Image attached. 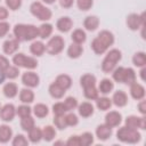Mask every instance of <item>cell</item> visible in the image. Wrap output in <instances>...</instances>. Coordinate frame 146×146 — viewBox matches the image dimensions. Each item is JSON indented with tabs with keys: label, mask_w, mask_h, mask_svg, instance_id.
Instances as JSON below:
<instances>
[{
	"label": "cell",
	"mask_w": 146,
	"mask_h": 146,
	"mask_svg": "<svg viewBox=\"0 0 146 146\" xmlns=\"http://www.w3.org/2000/svg\"><path fill=\"white\" fill-rule=\"evenodd\" d=\"M14 35L18 41H31L39 36L38 27L31 24H17L14 27Z\"/></svg>",
	"instance_id": "cell-1"
},
{
	"label": "cell",
	"mask_w": 146,
	"mask_h": 146,
	"mask_svg": "<svg viewBox=\"0 0 146 146\" xmlns=\"http://www.w3.org/2000/svg\"><path fill=\"white\" fill-rule=\"evenodd\" d=\"M116 137L122 143H128V144H136L140 140V133L138 132L137 129H131L128 127H122L117 130Z\"/></svg>",
	"instance_id": "cell-2"
},
{
	"label": "cell",
	"mask_w": 146,
	"mask_h": 146,
	"mask_svg": "<svg viewBox=\"0 0 146 146\" xmlns=\"http://www.w3.org/2000/svg\"><path fill=\"white\" fill-rule=\"evenodd\" d=\"M121 57H122V55H121V51L119 49H112V50H110L107 52V55L105 56L103 63H102V70L105 73L112 72L115 68L117 62L121 60Z\"/></svg>",
	"instance_id": "cell-3"
},
{
	"label": "cell",
	"mask_w": 146,
	"mask_h": 146,
	"mask_svg": "<svg viewBox=\"0 0 146 146\" xmlns=\"http://www.w3.org/2000/svg\"><path fill=\"white\" fill-rule=\"evenodd\" d=\"M30 10H31L32 15L35 16L40 21H49L51 18V15H52L51 10L49 8H47L46 6H43L39 1L33 2L30 7Z\"/></svg>",
	"instance_id": "cell-4"
},
{
	"label": "cell",
	"mask_w": 146,
	"mask_h": 146,
	"mask_svg": "<svg viewBox=\"0 0 146 146\" xmlns=\"http://www.w3.org/2000/svg\"><path fill=\"white\" fill-rule=\"evenodd\" d=\"M13 62L17 67H25V68H29V70L35 68L38 66V62H36L35 58L27 57L24 54H16L13 58Z\"/></svg>",
	"instance_id": "cell-5"
},
{
	"label": "cell",
	"mask_w": 146,
	"mask_h": 146,
	"mask_svg": "<svg viewBox=\"0 0 146 146\" xmlns=\"http://www.w3.org/2000/svg\"><path fill=\"white\" fill-rule=\"evenodd\" d=\"M64 39L59 35L52 36L46 44V51L50 55H57L64 49Z\"/></svg>",
	"instance_id": "cell-6"
},
{
	"label": "cell",
	"mask_w": 146,
	"mask_h": 146,
	"mask_svg": "<svg viewBox=\"0 0 146 146\" xmlns=\"http://www.w3.org/2000/svg\"><path fill=\"white\" fill-rule=\"evenodd\" d=\"M127 25L132 31L139 30L144 26V14H130L127 17Z\"/></svg>",
	"instance_id": "cell-7"
},
{
	"label": "cell",
	"mask_w": 146,
	"mask_h": 146,
	"mask_svg": "<svg viewBox=\"0 0 146 146\" xmlns=\"http://www.w3.org/2000/svg\"><path fill=\"white\" fill-rule=\"evenodd\" d=\"M125 127L131 129H146V119L145 116L130 115L125 119Z\"/></svg>",
	"instance_id": "cell-8"
},
{
	"label": "cell",
	"mask_w": 146,
	"mask_h": 146,
	"mask_svg": "<svg viewBox=\"0 0 146 146\" xmlns=\"http://www.w3.org/2000/svg\"><path fill=\"white\" fill-rule=\"evenodd\" d=\"M16 114V108L13 104H6L5 106H2L0 108V117L1 120L6 121V122H9L14 119Z\"/></svg>",
	"instance_id": "cell-9"
},
{
	"label": "cell",
	"mask_w": 146,
	"mask_h": 146,
	"mask_svg": "<svg viewBox=\"0 0 146 146\" xmlns=\"http://www.w3.org/2000/svg\"><path fill=\"white\" fill-rule=\"evenodd\" d=\"M121 121H122V115L116 111H111L105 116V123L111 128L117 127L121 123Z\"/></svg>",
	"instance_id": "cell-10"
},
{
	"label": "cell",
	"mask_w": 146,
	"mask_h": 146,
	"mask_svg": "<svg viewBox=\"0 0 146 146\" xmlns=\"http://www.w3.org/2000/svg\"><path fill=\"white\" fill-rule=\"evenodd\" d=\"M39 81H40V79L34 72H25L22 75V82L30 88L36 87L39 84Z\"/></svg>",
	"instance_id": "cell-11"
},
{
	"label": "cell",
	"mask_w": 146,
	"mask_h": 146,
	"mask_svg": "<svg viewBox=\"0 0 146 146\" xmlns=\"http://www.w3.org/2000/svg\"><path fill=\"white\" fill-rule=\"evenodd\" d=\"M96 136L99 140H107L112 136V128L110 125H107L106 123L100 124L96 129Z\"/></svg>",
	"instance_id": "cell-12"
},
{
	"label": "cell",
	"mask_w": 146,
	"mask_h": 146,
	"mask_svg": "<svg viewBox=\"0 0 146 146\" xmlns=\"http://www.w3.org/2000/svg\"><path fill=\"white\" fill-rule=\"evenodd\" d=\"M130 95L132 98L137 99V100H140L144 98L145 96V88L137 83V82H133L132 84H130Z\"/></svg>",
	"instance_id": "cell-13"
},
{
	"label": "cell",
	"mask_w": 146,
	"mask_h": 146,
	"mask_svg": "<svg viewBox=\"0 0 146 146\" xmlns=\"http://www.w3.org/2000/svg\"><path fill=\"white\" fill-rule=\"evenodd\" d=\"M112 102H113V104H114L115 106H117V107H123V106H125L127 103H128V96H127V94H125L124 91L119 90V91L114 92V95H113V97H112Z\"/></svg>",
	"instance_id": "cell-14"
},
{
	"label": "cell",
	"mask_w": 146,
	"mask_h": 146,
	"mask_svg": "<svg viewBox=\"0 0 146 146\" xmlns=\"http://www.w3.org/2000/svg\"><path fill=\"white\" fill-rule=\"evenodd\" d=\"M97 39H98V40H99V41H100L107 49H108V47L112 46L113 42H114V36H113L112 32L106 31V30L99 32V34L97 35Z\"/></svg>",
	"instance_id": "cell-15"
},
{
	"label": "cell",
	"mask_w": 146,
	"mask_h": 146,
	"mask_svg": "<svg viewBox=\"0 0 146 146\" xmlns=\"http://www.w3.org/2000/svg\"><path fill=\"white\" fill-rule=\"evenodd\" d=\"M18 47H19V41H18L16 38H15V39H9V40L5 41V42H3V46H2L3 52L7 54V55L14 54V52L18 49Z\"/></svg>",
	"instance_id": "cell-16"
},
{
	"label": "cell",
	"mask_w": 146,
	"mask_h": 146,
	"mask_svg": "<svg viewBox=\"0 0 146 146\" xmlns=\"http://www.w3.org/2000/svg\"><path fill=\"white\" fill-rule=\"evenodd\" d=\"M80 83H81V87L83 88V90L95 88L96 87V78L92 74H84L81 76Z\"/></svg>",
	"instance_id": "cell-17"
},
{
	"label": "cell",
	"mask_w": 146,
	"mask_h": 146,
	"mask_svg": "<svg viewBox=\"0 0 146 146\" xmlns=\"http://www.w3.org/2000/svg\"><path fill=\"white\" fill-rule=\"evenodd\" d=\"M72 25H73V22H72V19H71L70 17H67V16L60 17V18L57 21V24H56L58 31L64 32V33H65V32H68V31L72 29Z\"/></svg>",
	"instance_id": "cell-18"
},
{
	"label": "cell",
	"mask_w": 146,
	"mask_h": 146,
	"mask_svg": "<svg viewBox=\"0 0 146 146\" xmlns=\"http://www.w3.org/2000/svg\"><path fill=\"white\" fill-rule=\"evenodd\" d=\"M79 114L82 116V117H89L94 114V106L92 104L88 103V102H84L82 104L79 105Z\"/></svg>",
	"instance_id": "cell-19"
},
{
	"label": "cell",
	"mask_w": 146,
	"mask_h": 146,
	"mask_svg": "<svg viewBox=\"0 0 146 146\" xmlns=\"http://www.w3.org/2000/svg\"><path fill=\"white\" fill-rule=\"evenodd\" d=\"M11 136H13V130L9 125H7V124L0 125V143L9 141Z\"/></svg>",
	"instance_id": "cell-20"
},
{
	"label": "cell",
	"mask_w": 146,
	"mask_h": 146,
	"mask_svg": "<svg viewBox=\"0 0 146 146\" xmlns=\"http://www.w3.org/2000/svg\"><path fill=\"white\" fill-rule=\"evenodd\" d=\"M83 25L88 31H95L99 25V19L97 16H88L84 19Z\"/></svg>",
	"instance_id": "cell-21"
},
{
	"label": "cell",
	"mask_w": 146,
	"mask_h": 146,
	"mask_svg": "<svg viewBox=\"0 0 146 146\" xmlns=\"http://www.w3.org/2000/svg\"><path fill=\"white\" fill-rule=\"evenodd\" d=\"M49 94H50V96H51L52 98L59 99V98H62V97L64 96L65 90H64L62 87H59L56 82H54V83H51V84L49 86Z\"/></svg>",
	"instance_id": "cell-22"
},
{
	"label": "cell",
	"mask_w": 146,
	"mask_h": 146,
	"mask_svg": "<svg viewBox=\"0 0 146 146\" xmlns=\"http://www.w3.org/2000/svg\"><path fill=\"white\" fill-rule=\"evenodd\" d=\"M2 91H3V95H5L7 98H14V97L17 95L18 89H17V86H16L15 83L8 82V83L5 84Z\"/></svg>",
	"instance_id": "cell-23"
},
{
	"label": "cell",
	"mask_w": 146,
	"mask_h": 146,
	"mask_svg": "<svg viewBox=\"0 0 146 146\" xmlns=\"http://www.w3.org/2000/svg\"><path fill=\"white\" fill-rule=\"evenodd\" d=\"M30 50L33 55L41 56L46 51V44H43V42H41V41H34V42L31 43Z\"/></svg>",
	"instance_id": "cell-24"
},
{
	"label": "cell",
	"mask_w": 146,
	"mask_h": 146,
	"mask_svg": "<svg viewBox=\"0 0 146 146\" xmlns=\"http://www.w3.org/2000/svg\"><path fill=\"white\" fill-rule=\"evenodd\" d=\"M82 51H83V49H82L81 44H79V43H72L68 47V49H67V55H68L70 58H78V57L81 56Z\"/></svg>",
	"instance_id": "cell-25"
},
{
	"label": "cell",
	"mask_w": 146,
	"mask_h": 146,
	"mask_svg": "<svg viewBox=\"0 0 146 146\" xmlns=\"http://www.w3.org/2000/svg\"><path fill=\"white\" fill-rule=\"evenodd\" d=\"M59 87H62L64 90H67L70 87H71V84H72V80H71V78L68 76V75H66V74H60V75H58L57 78H56V81H55Z\"/></svg>",
	"instance_id": "cell-26"
},
{
	"label": "cell",
	"mask_w": 146,
	"mask_h": 146,
	"mask_svg": "<svg viewBox=\"0 0 146 146\" xmlns=\"http://www.w3.org/2000/svg\"><path fill=\"white\" fill-rule=\"evenodd\" d=\"M19 99L22 103H25V104H30L34 100V94L32 90L30 89H22L21 92H19Z\"/></svg>",
	"instance_id": "cell-27"
},
{
	"label": "cell",
	"mask_w": 146,
	"mask_h": 146,
	"mask_svg": "<svg viewBox=\"0 0 146 146\" xmlns=\"http://www.w3.org/2000/svg\"><path fill=\"white\" fill-rule=\"evenodd\" d=\"M38 32H39V36L41 39H47L52 33V25L49 23H44V24L40 25V27H38Z\"/></svg>",
	"instance_id": "cell-28"
},
{
	"label": "cell",
	"mask_w": 146,
	"mask_h": 146,
	"mask_svg": "<svg viewBox=\"0 0 146 146\" xmlns=\"http://www.w3.org/2000/svg\"><path fill=\"white\" fill-rule=\"evenodd\" d=\"M113 88H114V84H113V82L110 79H103L99 82V87H98L99 91L102 94H105V95L106 94H110L113 90Z\"/></svg>",
	"instance_id": "cell-29"
},
{
	"label": "cell",
	"mask_w": 146,
	"mask_h": 146,
	"mask_svg": "<svg viewBox=\"0 0 146 146\" xmlns=\"http://www.w3.org/2000/svg\"><path fill=\"white\" fill-rule=\"evenodd\" d=\"M29 139L31 143H39L42 139V130L33 127L31 130H29Z\"/></svg>",
	"instance_id": "cell-30"
},
{
	"label": "cell",
	"mask_w": 146,
	"mask_h": 146,
	"mask_svg": "<svg viewBox=\"0 0 146 146\" xmlns=\"http://www.w3.org/2000/svg\"><path fill=\"white\" fill-rule=\"evenodd\" d=\"M56 136V130L54 127L51 125H46L42 129V139H44L46 141H51Z\"/></svg>",
	"instance_id": "cell-31"
},
{
	"label": "cell",
	"mask_w": 146,
	"mask_h": 146,
	"mask_svg": "<svg viewBox=\"0 0 146 146\" xmlns=\"http://www.w3.org/2000/svg\"><path fill=\"white\" fill-rule=\"evenodd\" d=\"M133 82H136V73L132 68L128 67L124 68V75H123V83L125 84H132Z\"/></svg>",
	"instance_id": "cell-32"
},
{
	"label": "cell",
	"mask_w": 146,
	"mask_h": 146,
	"mask_svg": "<svg viewBox=\"0 0 146 146\" xmlns=\"http://www.w3.org/2000/svg\"><path fill=\"white\" fill-rule=\"evenodd\" d=\"M86 39H87V35H86L84 31L81 30V29L74 30V32L72 33V40H73L74 43L81 44V43H83V42L86 41Z\"/></svg>",
	"instance_id": "cell-33"
},
{
	"label": "cell",
	"mask_w": 146,
	"mask_h": 146,
	"mask_svg": "<svg viewBox=\"0 0 146 146\" xmlns=\"http://www.w3.org/2000/svg\"><path fill=\"white\" fill-rule=\"evenodd\" d=\"M48 112H49V111H48V107H47V105H44V104H36V105L34 106V108H33L34 115H35L36 117H40V119L47 116V115H48Z\"/></svg>",
	"instance_id": "cell-34"
},
{
	"label": "cell",
	"mask_w": 146,
	"mask_h": 146,
	"mask_svg": "<svg viewBox=\"0 0 146 146\" xmlns=\"http://www.w3.org/2000/svg\"><path fill=\"white\" fill-rule=\"evenodd\" d=\"M132 63L138 67H144L146 64V55L143 51L136 52L132 57Z\"/></svg>",
	"instance_id": "cell-35"
},
{
	"label": "cell",
	"mask_w": 146,
	"mask_h": 146,
	"mask_svg": "<svg viewBox=\"0 0 146 146\" xmlns=\"http://www.w3.org/2000/svg\"><path fill=\"white\" fill-rule=\"evenodd\" d=\"M96 104L100 111H106L112 106V99H110L107 97H100V98H97Z\"/></svg>",
	"instance_id": "cell-36"
},
{
	"label": "cell",
	"mask_w": 146,
	"mask_h": 146,
	"mask_svg": "<svg viewBox=\"0 0 146 146\" xmlns=\"http://www.w3.org/2000/svg\"><path fill=\"white\" fill-rule=\"evenodd\" d=\"M91 48H92V50L97 54V55H102V54H104L106 50H107V48L97 39V38H95L94 40H92V43H91Z\"/></svg>",
	"instance_id": "cell-37"
},
{
	"label": "cell",
	"mask_w": 146,
	"mask_h": 146,
	"mask_svg": "<svg viewBox=\"0 0 146 146\" xmlns=\"http://www.w3.org/2000/svg\"><path fill=\"white\" fill-rule=\"evenodd\" d=\"M21 127H22V128H23V130H25V131L31 130V129L34 127V119H33L31 115L25 116V117H22Z\"/></svg>",
	"instance_id": "cell-38"
},
{
	"label": "cell",
	"mask_w": 146,
	"mask_h": 146,
	"mask_svg": "<svg viewBox=\"0 0 146 146\" xmlns=\"http://www.w3.org/2000/svg\"><path fill=\"white\" fill-rule=\"evenodd\" d=\"M54 123H55V125H56L58 129H60V130L66 129V127H67L66 119H65V115H64V114H62V115H55Z\"/></svg>",
	"instance_id": "cell-39"
},
{
	"label": "cell",
	"mask_w": 146,
	"mask_h": 146,
	"mask_svg": "<svg viewBox=\"0 0 146 146\" xmlns=\"http://www.w3.org/2000/svg\"><path fill=\"white\" fill-rule=\"evenodd\" d=\"M79 137H80V143L82 146H88L94 143V136L91 132H84Z\"/></svg>",
	"instance_id": "cell-40"
},
{
	"label": "cell",
	"mask_w": 146,
	"mask_h": 146,
	"mask_svg": "<svg viewBox=\"0 0 146 146\" xmlns=\"http://www.w3.org/2000/svg\"><path fill=\"white\" fill-rule=\"evenodd\" d=\"M31 108L27 106V105H21L16 108V114L21 117H25V116H29L31 115Z\"/></svg>",
	"instance_id": "cell-41"
},
{
	"label": "cell",
	"mask_w": 146,
	"mask_h": 146,
	"mask_svg": "<svg viewBox=\"0 0 146 146\" xmlns=\"http://www.w3.org/2000/svg\"><path fill=\"white\" fill-rule=\"evenodd\" d=\"M123 75H124V67H116L114 68V72H113V79L116 81V82H121L123 83Z\"/></svg>",
	"instance_id": "cell-42"
},
{
	"label": "cell",
	"mask_w": 146,
	"mask_h": 146,
	"mask_svg": "<svg viewBox=\"0 0 146 146\" xmlns=\"http://www.w3.org/2000/svg\"><path fill=\"white\" fill-rule=\"evenodd\" d=\"M92 3H94L92 0H76V5H78L79 9L83 10V11L89 10L92 7Z\"/></svg>",
	"instance_id": "cell-43"
},
{
	"label": "cell",
	"mask_w": 146,
	"mask_h": 146,
	"mask_svg": "<svg viewBox=\"0 0 146 146\" xmlns=\"http://www.w3.org/2000/svg\"><path fill=\"white\" fill-rule=\"evenodd\" d=\"M11 144L14 146H26L29 144V141H27V139L23 135H17V136L14 137Z\"/></svg>",
	"instance_id": "cell-44"
},
{
	"label": "cell",
	"mask_w": 146,
	"mask_h": 146,
	"mask_svg": "<svg viewBox=\"0 0 146 146\" xmlns=\"http://www.w3.org/2000/svg\"><path fill=\"white\" fill-rule=\"evenodd\" d=\"M5 73H6V78H8V79H15V78L18 76L19 71H18L17 66H9L5 71Z\"/></svg>",
	"instance_id": "cell-45"
},
{
	"label": "cell",
	"mask_w": 146,
	"mask_h": 146,
	"mask_svg": "<svg viewBox=\"0 0 146 146\" xmlns=\"http://www.w3.org/2000/svg\"><path fill=\"white\" fill-rule=\"evenodd\" d=\"M66 111H67V110H66L64 103H56V104H54V106H52V112H54L55 115L65 114Z\"/></svg>",
	"instance_id": "cell-46"
},
{
	"label": "cell",
	"mask_w": 146,
	"mask_h": 146,
	"mask_svg": "<svg viewBox=\"0 0 146 146\" xmlns=\"http://www.w3.org/2000/svg\"><path fill=\"white\" fill-rule=\"evenodd\" d=\"M64 105H65L67 111H72L78 106V100L74 97H67L64 102Z\"/></svg>",
	"instance_id": "cell-47"
},
{
	"label": "cell",
	"mask_w": 146,
	"mask_h": 146,
	"mask_svg": "<svg viewBox=\"0 0 146 146\" xmlns=\"http://www.w3.org/2000/svg\"><path fill=\"white\" fill-rule=\"evenodd\" d=\"M65 119H66V123H67V125H70V127L76 125L78 122H79L78 116H76L75 114H73V113H70V114L65 115Z\"/></svg>",
	"instance_id": "cell-48"
},
{
	"label": "cell",
	"mask_w": 146,
	"mask_h": 146,
	"mask_svg": "<svg viewBox=\"0 0 146 146\" xmlns=\"http://www.w3.org/2000/svg\"><path fill=\"white\" fill-rule=\"evenodd\" d=\"M6 5L9 9L17 10L22 5V0H6Z\"/></svg>",
	"instance_id": "cell-49"
},
{
	"label": "cell",
	"mask_w": 146,
	"mask_h": 146,
	"mask_svg": "<svg viewBox=\"0 0 146 146\" xmlns=\"http://www.w3.org/2000/svg\"><path fill=\"white\" fill-rule=\"evenodd\" d=\"M66 145H67V146H81L80 137H79V136H71V137L67 139Z\"/></svg>",
	"instance_id": "cell-50"
},
{
	"label": "cell",
	"mask_w": 146,
	"mask_h": 146,
	"mask_svg": "<svg viewBox=\"0 0 146 146\" xmlns=\"http://www.w3.org/2000/svg\"><path fill=\"white\" fill-rule=\"evenodd\" d=\"M9 31V24L5 21H0V38L5 36Z\"/></svg>",
	"instance_id": "cell-51"
},
{
	"label": "cell",
	"mask_w": 146,
	"mask_h": 146,
	"mask_svg": "<svg viewBox=\"0 0 146 146\" xmlns=\"http://www.w3.org/2000/svg\"><path fill=\"white\" fill-rule=\"evenodd\" d=\"M9 66H10V65H9V60H8L5 56H1V55H0V68H1L2 71H6Z\"/></svg>",
	"instance_id": "cell-52"
},
{
	"label": "cell",
	"mask_w": 146,
	"mask_h": 146,
	"mask_svg": "<svg viewBox=\"0 0 146 146\" xmlns=\"http://www.w3.org/2000/svg\"><path fill=\"white\" fill-rule=\"evenodd\" d=\"M8 17V10L5 7L0 6V21H5Z\"/></svg>",
	"instance_id": "cell-53"
},
{
	"label": "cell",
	"mask_w": 146,
	"mask_h": 146,
	"mask_svg": "<svg viewBox=\"0 0 146 146\" xmlns=\"http://www.w3.org/2000/svg\"><path fill=\"white\" fill-rule=\"evenodd\" d=\"M138 110H139V112L144 115V114H146V102L145 100H141L139 104H138Z\"/></svg>",
	"instance_id": "cell-54"
},
{
	"label": "cell",
	"mask_w": 146,
	"mask_h": 146,
	"mask_svg": "<svg viewBox=\"0 0 146 146\" xmlns=\"http://www.w3.org/2000/svg\"><path fill=\"white\" fill-rule=\"evenodd\" d=\"M59 3L64 8H70L73 5V0H59Z\"/></svg>",
	"instance_id": "cell-55"
},
{
	"label": "cell",
	"mask_w": 146,
	"mask_h": 146,
	"mask_svg": "<svg viewBox=\"0 0 146 146\" xmlns=\"http://www.w3.org/2000/svg\"><path fill=\"white\" fill-rule=\"evenodd\" d=\"M5 79H6V73H5V71H2L0 68V83H2L5 81Z\"/></svg>",
	"instance_id": "cell-56"
},
{
	"label": "cell",
	"mask_w": 146,
	"mask_h": 146,
	"mask_svg": "<svg viewBox=\"0 0 146 146\" xmlns=\"http://www.w3.org/2000/svg\"><path fill=\"white\" fill-rule=\"evenodd\" d=\"M140 78H141V80H145V67H143L140 71Z\"/></svg>",
	"instance_id": "cell-57"
},
{
	"label": "cell",
	"mask_w": 146,
	"mask_h": 146,
	"mask_svg": "<svg viewBox=\"0 0 146 146\" xmlns=\"http://www.w3.org/2000/svg\"><path fill=\"white\" fill-rule=\"evenodd\" d=\"M43 2H46V3H48V5H51V3H54L55 2V0H42Z\"/></svg>",
	"instance_id": "cell-58"
},
{
	"label": "cell",
	"mask_w": 146,
	"mask_h": 146,
	"mask_svg": "<svg viewBox=\"0 0 146 146\" xmlns=\"http://www.w3.org/2000/svg\"><path fill=\"white\" fill-rule=\"evenodd\" d=\"M0 108H1V106H0Z\"/></svg>",
	"instance_id": "cell-59"
}]
</instances>
